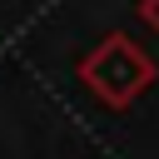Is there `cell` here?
Wrapping results in <instances>:
<instances>
[{
    "label": "cell",
    "instance_id": "cell-1",
    "mask_svg": "<svg viewBox=\"0 0 159 159\" xmlns=\"http://www.w3.org/2000/svg\"><path fill=\"white\" fill-rule=\"evenodd\" d=\"M154 80H159V70H154L149 50H144L134 35H124V30L104 35V40L80 60V84H84L99 104H109V109H129Z\"/></svg>",
    "mask_w": 159,
    "mask_h": 159
},
{
    "label": "cell",
    "instance_id": "cell-2",
    "mask_svg": "<svg viewBox=\"0 0 159 159\" xmlns=\"http://www.w3.org/2000/svg\"><path fill=\"white\" fill-rule=\"evenodd\" d=\"M139 20H144V25L159 35V0H139Z\"/></svg>",
    "mask_w": 159,
    "mask_h": 159
}]
</instances>
